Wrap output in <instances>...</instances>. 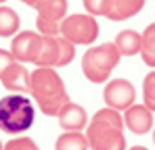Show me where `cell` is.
I'll use <instances>...</instances> for the list:
<instances>
[{
    "label": "cell",
    "mask_w": 155,
    "mask_h": 150,
    "mask_svg": "<svg viewBox=\"0 0 155 150\" xmlns=\"http://www.w3.org/2000/svg\"><path fill=\"white\" fill-rule=\"evenodd\" d=\"M0 150H4V146H2V142H0Z\"/></svg>",
    "instance_id": "484cf974"
},
{
    "label": "cell",
    "mask_w": 155,
    "mask_h": 150,
    "mask_svg": "<svg viewBox=\"0 0 155 150\" xmlns=\"http://www.w3.org/2000/svg\"><path fill=\"white\" fill-rule=\"evenodd\" d=\"M11 63H15V56H13V52H11V50L0 48V75H2V71H4V69H6Z\"/></svg>",
    "instance_id": "603a6c76"
},
{
    "label": "cell",
    "mask_w": 155,
    "mask_h": 150,
    "mask_svg": "<svg viewBox=\"0 0 155 150\" xmlns=\"http://www.w3.org/2000/svg\"><path fill=\"white\" fill-rule=\"evenodd\" d=\"M4 150H40V148H38V144L31 138L19 136V138H13L11 142H6L4 144Z\"/></svg>",
    "instance_id": "7402d4cb"
},
{
    "label": "cell",
    "mask_w": 155,
    "mask_h": 150,
    "mask_svg": "<svg viewBox=\"0 0 155 150\" xmlns=\"http://www.w3.org/2000/svg\"><path fill=\"white\" fill-rule=\"evenodd\" d=\"M23 4H27V6H36L38 4V0H21Z\"/></svg>",
    "instance_id": "cb8c5ba5"
},
{
    "label": "cell",
    "mask_w": 155,
    "mask_h": 150,
    "mask_svg": "<svg viewBox=\"0 0 155 150\" xmlns=\"http://www.w3.org/2000/svg\"><path fill=\"white\" fill-rule=\"evenodd\" d=\"M57 119H59V125L65 131H82L88 125V113L84 111V106H80V104L69 100L67 104L61 106Z\"/></svg>",
    "instance_id": "30bf717a"
},
{
    "label": "cell",
    "mask_w": 155,
    "mask_h": 150,
    "mask_svg": "<svg viewBox=\"0 0 155 150\" xmlns=\"http://www.w3.org/2000/svg\"><path fill=\"white\" fill-rule=\"evenodd\" d=\"M36 27H38V33L42 36H61V21H51V19H44V17H36Z\"/></svg>",
    "instance_id": "ffe728a7"
},
{
    "label": "cell",
    "mask_w": 155,
    "mask_h": 150,
    "mask_svg": "<svg viewBox=\"0 0 155 150\" xmlns=\"http://www.w3.org/2000/svg\"><path fill=\"white\" fill-rule=\"evenodd\" d=\"M2 2H6V0H0V4H2Z\"/></svg>",
    "instance_id": "83f0119b"
},
{
    "label": "cell",
    "mask_w": 155,
    "mask_h": 150,
    "mask_svg": "<svg viewBox=\"0 0 155 150\" xmlns=\"http://www.w3.org/2000/svg\"><path fill=\"white\" fill-rule=\"evenodd\" d=\"M88 140L86 133L82 131H65L57 138L54 142V150H88Z\"/></svg>",
    "instance_id": "9a60e30c"
},
{
    "label": "cell",
    "mask_w": 155,
    "mask_h": 150,
    "mask_svg": "<svg viewBox=\"0 0 155 150\" xmlns=\"http://www.w3.org/2000/svg\"><path fill=\"white\" fill-rule=\"evenodd\" d=\"M143 100H145L143 104L155 113V69L151 73H147L143 79Z\"/></svg>",
    "instance_id": "d6986e66"
},
{
    "label": "cell",
    "mask_w": 155,
    "mask_h": 150,
    "mask_svg": "<svg viewBox=\"0 0 155 150\" xmlns=\"http://www.w3.org/2000/svg\"><path fill=\"white\" fill-rule=\"evenodd\" d=\"M86 140L92 150H126L124 117L120 111L105 106L86 125Z\"/></svg>",
    "instance_id": "7a4b0ae2"
},
{
    "label": "cell",
    "mask_w": 155,
    "mask_h": 150,
    "mask_svg": "<svg viewBox=\"0 0 155 150\" xmlns=\"http://www.w3.org/2000/svg\"><path fill=\"white\" fill-rule=\"evenodd\" d=\"M34 8L40 17L51 21H63L67 17V0H38Z\"/></svg>",
    "instance_id": "5bb4252c"
},
{
    "label": "cell",
    "mask_w": 155,
    "mask_h": 150,
    "mask_svg": "<svg viewBox=\"0 0 155 150\" xmlns=\"http://www.w3.org/2000/svg\"><path fill=\"white\" fill-rule=\"evenodd\" d=\"M124 127L136 136H145L153 129V111L145 104H132L124 111Z\"/></svg>",
    "instance_id": "ba28073f"
},
{
    "label": "cell",
    "mask_w": 155,
    "mask_h": 150,
    "mask_svg": "<svg viewBox=\"0 0 155 150\" xmlns=\"http://www.w3.org/2000/svg\"><path fill=\"white\" fill-rule=\"evenodd\" d=\"M57 42H59V54H57V65L54 67H67L76 56V44L69 42L63 36H57Z\"/></svg>",
    "instance_id": "ac0fdd59"
},
{
    "label": "cell",
    "mask_w": 155,
    "mask_h": 150,
    "mask_svg": "<svg viewBox=\"0 0 155 150\" xmlns=\"http://www.w3.org/2000/svg\"><path fill=\"white\" fill-rule=\"evenodd\" d=\"M103 100H105V106L109 108H115V111H126L134 104L136 100V92H134V86L130 83L128 79H111L105 83V90H103Z\"/></svg>",
    "instance_id": "8992f818"
},
{
    "label": "cell",
    "mask_w": 155,
    "mask_h": 150,
    "mask_svg": "<svg viewBox=\"0 0 155 150\" xmlns=\"http://www.w3.org/2000/svg\"><path fill=\"white\" fill-rule=\"evenodd\" d=\"M153 142H155V129H153Z\"/></svg>",
    "instance_id": "4316f807"
},
{
    "label": "cell",
    "mask_w": 155,
    "mask_h": 150,
    "mask_svg": "<svg viewBox=\"0 0 155 150\" xmlns=\"http://www.w3.org/2000/svg\"><path fill=\"white\" fill-rule=\"evenodd\" d=\"M143 46H140V58L147 67L155 69V23H151L143 33Z\"/></svg>",
    "instance_id": "e0dca14e"
},
{
    "label": "cell",
    "mask_w": 155,
    "mask_h": 150,
    "mask_svg": "<svg viewBox=\"0 0 155 150\" xmlns=\"http://www.w3.org/2000/svg\"><path fill=\"white\" fill-rule=\"evenodd\" d=\"M36 119V108L23 94H8L0 98V129L8 136L27 131Z\"/></svg>",
    "instance_id": "3957f363"
},
{
    "label": "cell",
    "mask_w": 155,
    "mask_h": 150,
    "mask_svg": "<svg viewBox=\"0 0 155 150\" xmlns=\"http://www.w3.org/2000/svg\"><path fill=\"white\" fill-rule=\"evenodd\" d=\"M120 58L122 54L113 42L92 46L82 56V73L90 83H107L111 77V71L117 67Z\"/></svg>",
    "instance_id": "277c9868"
},
{
    "label": "cell",
    "mask_w": 155,
    "mask_h": 150,
    "mask_svg": "<svg viewBox=\"0 0 155 150\" xmlns=\"http://www.w3.org/2000/svg\"><path fill=\"white\" fill-rule=\"evenodd\" d=\"M99 23H97V17L92 15H69L61 21V36L67 38L69 42L74 44H94L97 38H99Z\"/></svg>",
    "instance_id": "5b68a950"
},
{
    "label": "cell",
    "mask_w": 155,
    "mask_h": 150,
    "mask_svg": "<svg viewBox=\"0 0 155 150\" xmlns=\"http://www.w3.org/2000/svg\"><path fill=\"white\" fill-rule=\"evenodd\" d=\"M84 8L92 17H107V11L111 6V0H82Z\"/></svg>",
    "instance_id": "44dd1931"
},
{
    "label": "cell",
    "mask_w": 155,
    "mask_h": 150,
    "mask_svg": "<svg viewBox=\"0 0 155 150\" xmlns=\"http://www.w3.org/2000/svg\"><path fill=\"white\" fill-rule=\"evenodd\" d=\"M57 54H59V42L54 36H42L40 48L36 54L34 65L36 67H54L57 65Z\"/></svg>",
    "instance_id": "4fadbf2b"
},
{
    "label": "cell",
    "mask_w": 155,
    "mask_h": 150,
    "mask_svg": "<svg viewBox=\"0 0 155 150\" xmlns=\"http://www.w3.org/2000/svg\"><path fill=\"white\" fill-rule=\"evenodd\" d=\"M130 150H147V148H145V146H132Z\"/></svg>",
    "instance_id": "d4e9b609"
},
{
    "label": "cell",
    "mask_w": 155,
    "mask_h": 150,
    "mask_svg": "<svg viewBox=\"0 0 155 150\" xmlns=\"http://www.w3.org/2000/svg\"><path fill=\"white\" fill-rule=\"evenodd\" d=\"M40 42H42V33L38 31H21L13 38L11 42V52L15 56V61L19 63H34L36 61V54L40 48Z\"/></svg>",
    "instance_id": "52a82bcc"
},
{
    "label": "cell",
    "mask_w": 155,
    "mask_h": 150,
    "mask_svg": "<svg viewBox=\"0 0 155 150\" xmlns=\"http://www.w3.org/2000/svg\"><path fill=\"white\" fill-rule=\"evenodd\" d=\"M29 94L46 117H57L61 106L69 102L65 81L54 67H36L29 77Z\"/></svg>",
    "instance_id": "6da1fadb"
},
{
    "label": "cell",
    "mask_w": 155,
    "mask_h": 150,
    "mask_svg": "<svg viewBox=\"0 0 155 150\" xmlns=\"http://www.w3.org/2000/svg\"><path fill=\"white\" fill-rule=\"evenodd\" d=\"M21 19L11 6H0V38H11L19 31Z\"/></svg>",
    "instance_id": "2e32d148"
},
{
    "label": "cell",
    "mask_w": 155,
    "mask_h": 150,
    "mask_svg": "<svg viewBox=\"0 0 155 150\" xmlns=\"http://www.w3.org/2000/svg\"><path fill=\"white\" fill-rule=\"evenodd\" d=\"M29 77H31V71H27L23 63L15 61L2 71L0 81L4 90L8 92H29Z\"/></svg>",
    "instance_id": "9c48e42d"
},
{
    "label": "cell",
    "mask_w": 155,
    "mask_h": 150,
    "mask_svg": "<svg viewBox=\"0 0 155 150\" xmlns=\"http://www.w3.org/2000/svg\"><path fill=\"white\" fill-rule=\"evenodd\" d=\"M115 48L120 50L122 56H134L140 52V46H143V36L134 29H124L115 36Z\"/></svg>",
    "instance_id": "7c38bea8"
},
{
    "label": "cell",
    "mask_w": 155,
    "mask_h": 150,
    "mask_svg": "<svg viewBox=\"0 0 155 150\" xmlns=\"http://www.w3.org/2000/svg\"><path fill=\"white\" fill-rule=\"evenodd\" d=\"M145 6V0H111V6L107 11L109 21H126L130 17L138 15Z\"/></svg>",
    "instance_id": "8fae6325"
}]
</instances>
